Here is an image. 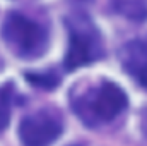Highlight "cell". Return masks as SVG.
I'll use <instances>...</instances> for the list:
<instances>
[{
	"instance_id": "obj_1",
	"label": "cell",
	"mask_w": 147,
	"mask_h": 146,
	"mask_svg": "<svg viewBox=\"0 0 147 146\" xmlns=\"http://www.w3.org/2000/svg\"><path fill=\"white\" fill-rule=\"evenodd\" d=\"M70 105L86 126L98 127L110 124L121 115L128 107V98L118 84L103 81L74 95Z\"/></svg>"
},
{
	"instance_id": "obj_2",
	"label": "cell",
	"mask_w": 147,
	"mask_h": 146,
	"mask_svg": "<svg viewBox=\"0 0 147 146\" xmlns=\"http://www.w3.org/2000/svg\"><path fill=\"white\" fill-rule=\"evenodd\" d=\"M2 40L7 48L19 59H38L48 48V33L34 19L21 14L9 12L2 24Z\"/></svg>"
},
{
	"instance_id": "obj_3",
	"label": "cell",
	"mask_w": 147,
	"mask_h": 146,
	"mask_svg": "<svg viewBox=\"0 0 147 146\" xmlns=\"http://www.w3.org/2000/svg\"><path fill=\"white\" fill-rule=\"evenodd\" d=\"M69 28V48L63 65L67 71L87 65L101 59L103 41L98 28L84 14H75L67 19Z\"/></svg>"
},
{
	"instance_id": "obj_4",
	"label": "cell",
	"mask_w": 147,
	"mask_h": 146,
	"mask_svg": "<svg viewBox=\"0 0 147 146\" xmlns=\"http://www.w3.org/2000/svg\"><path fill=\"white\" fill-rule=\"evenodd\" d=\"M62 120L55 112L38 110L21 120L19 138L24 146H51L62 134Z\"/></svg>"
},
{
	"instance_id": "obj_5",
	"label": "cell",
	"mask_w": 147,
	"mask_h": 146,
	"mask_svg": "<svg viewBox=\"0 0 147 146\" xmlns=\"http://www.w3.org/2000/svg\"><path fill=\"white\" fill-rule=\"evenodd\" d=\"M120 60L125 72L147 89V36L127 43L120 52Z\"/></svg>"
},
{
	"instance_id": "obj_6",
	"label": "cell",
	"mask_w": 147,
	"mask_h": 146,
	"mask_svg": "<svg viewBox=\"0 0 147 146\" xmlns=\"http://www.w3.org/2000/svg\"><path fill=\"white\" fill-rule=\"evenodd\" d=\"M10 86L0 88V131H3L10 119Z\"/></svg>"
},
{
	"instance_id": "obj_7",
	"label": "cell",
	"mask_w": 147,
	"mask_h": 146,
	"mask_svg": "<svg viewBox=\"0 0 147 146\" xmlns=\"http://www.w3.org/2000/svg\"><path fill=\"white\" fill-rule=\"evenodd\" d=\"M140 131H142V136L147 143V108L142 110V115H140Z\"/></svg>"
}]
</instances>
